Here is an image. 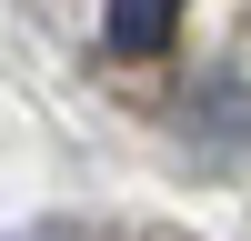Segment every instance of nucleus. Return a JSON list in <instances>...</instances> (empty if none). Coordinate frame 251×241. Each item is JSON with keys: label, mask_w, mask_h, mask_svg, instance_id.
Instances as JSON below:
<instances>
[{"label": "nucleus", "mask_w": 251, "mask_h": 241, "mask_svg": "<svg viewBox=\"0 0 251 241\" xmlns=\"http://www.w3.org/2000/svg\"><path fill=\"white\" fill-rule=\"evenodd\" d=\"M171 20H181V0H100V40L121 60H151L171 40Z\"/></svg>", "instance_id": "f257e3e1"}, {"label": "nucleus", "mask_w": 251, "mask_h": 241, "mask_svg": "<svg viewBox=\"0 0 251 241\" xmlns=\"http://www.w3.org/2000/svg\"><path fill=\"white\" fill-rule=\"evenodd\" d=\"M30 241H50V231H30Z\"/></svg>", "instance_id": "f03ea898"}]
</instances>
